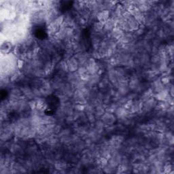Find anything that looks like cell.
<instances>
[{
	"mask_svg": "<svg viewBox=\"0 0 174 174\" xmlns=\"http://www.w3.org/2000/svg\"><path fill=\"white\" fill-rule=\"evenodd\" d=\"M17 68H18L19 70L23 69L24 66V61L20 59V58H19L18 60H17Z\"/></svg>",
	"mask_w": 174,
	"mask_h": 174,
	"instance_id": "6",
	"label": "cell"
},
{
	"mask_svg": "<svg viewBox=\"0 0 174 174\" xmlns=\"http://www.w3.org/2000/svg\"><path fill=\"white\" fill-rule=\"evenodd\" d=\"M67 63L68 65V69H69L70 72H76L78 68L80 67V64L78 63V60L76 59L74 56L70 57L67 60Z\"/></svg>",
	"mask_w": 174,
	"mask_h": 174,
	"instance_id": "2",
	"label": "cell"
},
{
	"mask_svg": "<svg viewBox=\"0 0 174 174\" xmlns=\"http://www.w3.org/2000/svg\"><path fill=\"white\" fill-rule=\"evenodd\" d=\"M104 29V24L98 21H95L93 23V30L95 33H101Z\"/></svg>",
	"mask_w": 174,
	"mask_h": 174,
	"instance_id": "4",
	"label": "cell"
},
{
	"mask_svg": "<svg viewBox=\"0 0 174 174\" xmlns=\"http://www.w3.org/2000/svg\"><path fill=\"white\" fill-rule=\"evenodd\" d=\"M101 121L104 122L105 125H107L108 127L113 125L114 122H116V117L112 113L105 112V113L101 117Z\"/></svg>",
	"mask_w": 174,
	"mask_h": 174,
	"instance_id": "1",
	"label": "cell"
},
{
	"mask_svg": "<svg viewBox=\"0 0 174 174\" xmlns=\"http://www.w3.org/2000/svg\"><path fill=\"white\" fill-rule=\"evenodd\" d=\"M12 48V43L10 41H5L4 43L1 44V52L2 54H4V55H8L10 53L11 49Z\"/></svg>",
	"mask_w": 174,
	"mask_h": 174,
	"instance_id": "3",
	"label": "cell"
},
{
	"mask_svg": "<svg viewBox=\"0 0 174 174\" xmlns=\"http://www.w3.org/2000/svg\"><path fill=\"white\" fill-rule=\"evenodd\" d=\"M85 105H82V104H76L73 107L74 109L76 110V111L78 112H84V109H85Z\"/></svg>",
	"mask_w": 174,
	"mask_h": 174,
	"instance_id": "5",
	"label": "cell"
}]
</instances>
